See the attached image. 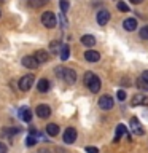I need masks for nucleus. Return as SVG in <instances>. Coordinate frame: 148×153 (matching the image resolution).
<instances>
[{"mask_svg": "<svg viewBox=\"0 0 148 153\" xmlns=\"http://www.w3.org/2000/svg\"><path fill=\"white\" fill-rule=\"evenodd\" d=\"M83 80H84V85L89 88L91 93H99L100 91V85L102 83H100V78L94 74V72H86Z\"/></svg>", "mask_w": 148, "mask_h": 153, "instance_id": "nucleus-1", "label": "nucleus"}, {"mask_svg": "<svg viewBox=\"0 0 148 153\" xmlns=\"http://www.w3.org/2000/svg\"><path fill=\"white\" fill-rule=\"evenodd\" d=\"M41 24L45 26L46 29H54L56 24H57V19L54 16L53 11H45L41 14Z\"/></svg>", "mask_w": 148, "mask_h": 153, "instance_id": "nucleus-2", "label": "nucleus"}, {"mask_svg": "<svg viewBox=\"0 0 148 153\" xmlns=\"http://www.w3.org/2000/svg\"><path fill=\"white\" fill-rule=\"evenodd\" d=\"M129 126H131V131H132L134 136H143V134H145V129H143L142 123L138 121L135 117L131 118V121H129Z\"/></svg>", "mask_w": 148, "mask_h": 153, "instance_id": "nucleus-3", "label": "nucleus"}, {"mask_svg": "<svg viewBox=\"0 0 148 153\" xmlns=\"http://www.w3.org/2000/svg\"><path fill=\"white\" fill-rule=\"evenodd\" d=\"M113 97L110 94H104V96H100V99H99V107L102 108V110H110V108H113Z\"/></svg>", "mask_w": 148, "mask_h": 153, "instance_id": "nucleus-4", "label": "nucleus"}, {"mask_svg": "<svg viewBox=\"0 0 148 153\" xmlns=\"http://www.w3.org/2000/svg\"><path fill=\"white\" fill-rule=\"evenodd\" d=\"M33 85V75H24L19 80V89L21 91H29Z\"/></svg>", "mask_w": 148, "mask_h": 153, "instance_id": "nucleus-5", "label": "nucleus"}, {"mask_svg": "<svg viewBox=\"0 0 148 153\" xmlns=\"http://www.w3.org/2000/svg\"><path fill=\"white\" fill-rule=\"evenodd\" d=\"M62 80H64L67 85H73L75 81H76V74H75V70H72V69H64Z\"/></svg>", "mask_w": 148, "mask_h": 153, "instance_id": "nucleus-6", "label": "nucleus"}, {"mask_svg": "<svg viewBox=\"0 0 148 153\" xmlns=\"http://www.w3.org/2000/svg\"><path fill=\"white\" fill-rule=\"evenodd\" d=\"M22 65L26 67V69H37L38 65V61L35 59V56H24L22 57Z\"/></svg>", "mask_w": 148, "mask_h": 153, "instance_id": "nucleus-7", "label": "nucleus"}, {"mask_svg": "<svg viewBox=\"0 0 148 153\" xmlns=\"http://www.w3.org/2000/svg\"><path fill=\"white\" fill-rule=\"evenodd\" d=\"M76 140V129L75 128H67L64 132V142L65 143H73Z\"/></svg>", "mask_w": 148, "mask_h": 153, "instance_id": "nucleus-8", "label": "nucleus"}, {"mask_svg": "<svg viewBox=\"0 0 148 153\" xmlns=\"http://www.w3.org/2000/svg\"><path fill=\"white\" fill-rule=\"evenodd\" d=\"M35 113L38 115V118H48L51 115V108L45 104H40L38 107L35 108Z\"/></svg>", "mask_w": 148, "mask_h": 153, "instance_id": "nucleus-9", "label": "nucleus"}, {"mask_svg": "<svg viewBox=\"0 0 148 153\" xmlns=\"http://www.w3.org/2000/svg\"><path fill=\"white\" fill-rule=\"evenodd\" d=\"M110 21V11L107 10H100L97 13V24L99 26H107V22Z\"/></svg>", "mask_w": 148, "mask_h": 153, "instance_id": "nucleus-10", "label": "nucleus"}, {"mask_svg": "<svg viewBox=\"0 0 148 153\" xmlns=\"http://www.w3.org/2000/svg\"><path fill=\"white\" fill-rule=\"evenodd\" d=\"M134 107H138V105H148V97L145 94H135L132 97V102H131Z\"/></svg>", "mask_w": 148, "mask_h": 153, "instance_id": "nucleus-11", "label": "nucleus"}, {"mask_svg": "<svg viewBox=\"0 0 148 153\" xmlns=\"http://www.w3.org/2000/svg\"><path fill=\"white\" fill-rule=\"evenodd\" d=\"M84 59L88 62H97L100 59V53L95 50H88V51H84Z\"/></svg>", "mask_w": 148, "mask_h": 153, "instance_id": "nucleus-12", "label": "nucleus"}, {"mask_svg": "<svg viewBox=\"0 0 148 153\" xmlns=\"http://www.w3.org/2000/svg\"><path fill=\"white\" fill-rule=\"evenodd\" d=\"M126 136L127 139H131L129 137V134H127V128L124 126V124H118L116 126V134H115V142H119V139Z\"/></svg>", "mask_w": 148, "mask_h": 153, "instance_id": "nucleus-13", "label": "nucleus"}, {"mask_svg": "<svg viewBox=\"0 0 148 153\" xmlns=\"http://www.w3.org/2000/svg\"><path fill=\"white\" fill-rule=\"evenodd\" d=\"M123 27L126 29L127 32H134L137 29V19H134V18L124 19V21H123Z\"/></svg>", "mask_w": 148, "mask_h": 153, "instance_id": "nucleus-14", "label": "nucleus"}, {"mask_svg": "<svg viewBox=\"0 0 148 153\" xmlns=\"http://www.w3.org/2000/svg\"><path fill=\"white\" fill-rule=\"evenodd\" d=\"M19 118H21L22 121H26V123L30 121V120H32L30 108H29V107H21V110H19Z\"/></svg>", "mask_w": 148, "mask_h": 153, "instance_id": "nucleus-15", "label": "nucleus"}, {"mask_svg": "<svg viewBox=\"0 0 148 153\" xmlns=\"http://www.w3.org/2000/svg\"><path fill=\"white\" fill-rule=\"evenodd\" d=\"M35 59L38 61V64H45V62L50 61V54H48L45 50H38L35 53Z\"/></svg>", "mask_w": 148, "mask_h": 153, "instance_id": "nucleus-16", "label": "nucleus"}, {"mask_svg": "<svg viewBox=\"0 0 148 153\" xmlns=\"http://www.w3.org/2000/svg\"><path fill=\"white\" fill-rule=\"evenodd\" d=\"M38 139H41L40 134H38L37 131H30V134H29L27 139H26V140H27L26 143H27L29 147H32V145H35V143L38 142Z\"/></svg>", "mask_w": 148, "mask_h": 153, "instance_id": "nucleus-17", "label": "nucleus"}, {"mask_svg": "<svg viewBox=\"0 0 148 153\" xmlns=\"http://www.w3.org/2000/svg\"><path fill=\"white\" fill-rule=\"evenodd\" d=\"M50 81H48L46 78H43V80H40L38 81V85H37V89L40 91V93H48L50 91Z\"/></svg>", "mask_w": 148, "mask_h": 153, "instance_id": "nucleus-18", "label": "nucleus"}, {"mask_svg": "<svg viewBox=\"0 0 148 153\" xmlns=\"http://www.w3.org/2000/svg\"><path fill=\"white\" fill-rule=\"evenodd\" d=\"M46 134H48V136H51V137H56L57 134H59V126L54 124V123H50L46 126Z\"/></svg>", "mask_w": 148, "mask_h": 153, "instance_id": "nucleus-19", "label": "nucleus"}, {"mask_svg": "<svg viewBox=\"0 0 148 153\" xmlns=\"http://www.w3.org/2000/svg\"><path fill=\"white\" fill-rule=\"evenodd\" d=\"M81 43H83V45L84 46H94L95 45V38H94V35H89V33H88V35H83V37H81Z\"/></svg>", "mask_w": 148, "mask_h": 153, "instance_id": "nucleus-20", "label": "nucleus"}, {"mask_svg": "<svg viewBox=\"0 0 148 153\" xmlns=\"http://www.w3.org/2000/svg\"><path fill=\"white\" fill-rule=\"evenodd\" d=\"M61 48H62V45L59 43V40H54V42L50 43V51L53 53V54H59V53H61Z\"/></svg>", "mask_w": 148, "mask_h": 153, "instance_id": "nucleus-21", "label": "nucleus"}, {"mask_svg": "<svg viewBox=\"0 0 148 153\" xmlns=\"http://www.w3.org/2000/svg\"><path fill=\"white\" fill-rule=\"evenodd\" d=\"M59 54H61V59H62V61H67V59H69V54H70V48H69V45H62Z\"/></svg>", "mask_w": 148, "mask_h": 153, "instance_id": "nucleus-22", "label": "nucleus"}, {"mask_svg": "<svg viewBox=\"0 0 148 153\" xmlns=\"http://www.w3.org/2000/svg\"><path fill=\"white\" fill-rule=\"evenodd\" d=\"M137 86H138V89L148 91V83H147V81H143L142 78H138V80H137Z\"/></svg>", "mask_w": 148, "mask_h": 153, "instance_id": "nucleus-23", "label": "nucleus"}, {"mask_svg": "<svg viewBox=\"0 0 148 153\" xmlns=\"http://www.w3.org/2000/svg\"><path fill=\"white\" fill-rule=\"evenodd\" d=\"M140 38H143V40H148V26H143L140 29Z\"/></svg>", "mask_w": 148, "mask_h": 153, "instance_id": "nucleus-24", "label": "nucleus"}, {"mask_svg": "<svg viewBox=\"0 0 148 153\" xmlns=\"http://www.w3.org/2000/svg\"><path fill=\"white\" fill-rule=\"evenodd\" d=\"M116 7H118V10H119V11H129V7H127V5L126 3H124V2H118V5H116Z\"/></svg>", "mask_w": 148, "mask_h": 153, "instance_id": "nucleus-25", "label": "nucleus"}, {"mask_svg": "<svg viewBox=\"0 0 148 153\" xmlns=\"http://www.w3.org/2000/svg\"><path fill=\"white\" fill-rule=\"evenodd\" d=\"M61 10L62 13H67V10H69V2L67 0H61Z\"/></svg>", "mask_w": 148, "mask_h": 153, "instance_id": "nucleus-26", "label": "nucleus"}, {"mask_svg": "<svg viewBox=\"0 0 148 153\" xmlns=\"http://www.w3.org/2000/svg\"><path fill=\"white\" fill-rule=\"evenodd\" d=\"M48 2V0H32V5L33 7H43Z\"/></svg>", "mask_w": 148, "mask_h": 153, "instance_id": "nucleus-27", "label": "nucleus"}, {"mask_svg": "<svg viewBox=\"0 0 148 153\" xmlns=\"http://www.w3.org/2000/svg\"><path fill=\"white\" fill-rule=\"evenodd\" d=\"M118 99H119V100H124V99H126V91L119 89V91H118Z\"/></svg>", "mask_w": 148, "mask_h": 153, "instance_id": "nucleus-28", "label": "nucleus"}, {"mask_svg": "<svg viewBox=\"0 0 148 153\" xmlns=\"http://www.w3.org/2000/svg\"><path fill=\"white\" fill-rule=\"evenodd\" d=\"M86 153H99V148H95V147H86Z\"/></svg>", "mask_w": 148, "mask_h": 153, "instance_id": "nucleus-29", "label": "nucleus"}, {"mask_svg": "<svg viewBox=\"0 0 148 153\" xmlns=\"http://www.w3.org/2000/svg\"><path fill=\"white\" fill-rule=\"evenodd\" d=\"M8 152V148H7V145H5L3 142H0V153H7Z\"/></svg>", "mask_w": 148, "mask_h": 153, "instance_id": "nucleus-30", "label": "nucleus"}, {"mask_svg": "<svg viewBox=\"0 0 148 153\" xmlns=\"http://www.w3.org/2000/svg\"><path fill=\"white\" fill-rule=\"evenodd\" d=\"M140 78H142L143 81H147V83H148V70H145V72H143V74H142V76H140Z\"/></svg>", "mask_w": 148, "mask_h": 153, "instance_id": "nucleus-31", "label": "nucleus"}, {"mask_svg": "<svg viewBox=\"0 0 148 153\" xmlns=\"http://www.w3.org/2000/svg\"><path fill=\"white\" fill-rule=\"evenodd\" d=\"M129 2H131V3H134V5H138V3H142L143 0H129Z\"/></svg>", "mask_w": 148, "mask_h": 153, "instance_id": "nucleus-32", "label": "nucleus"}, {"mask_svg": "<svg viewBox=\"0 0 148 153\" xmlns=\"http://www.w3.org/2000/svg\"><path fill=\"white\" fill-rule=\"evenodd\" d=\"M40 153H50V152H48V150H41Z\"/></svg>", "mask_w": 148, "mask_h": 153, "instance_id": "nucleus-33", "label": "nucleus"}, {"mask_svg": "<svg viewBox=\"0 0 148 153\" xmlns=\"http://www.w3.org/2000/svg\"><path fill=\"white\" fill-rule=\"evenodd\" d=\"M3 2H5V0H0V3H3Z\"/></svg>", "mask_w": 148, "mask_h": 153, "instance_id": "nucleus-34", "label": "nucleus"}, {"mask_svg": "<svg viewBox=\"0 0 148 153\" xmlns=\"http://www.w3.org/2000/svg\"><path fill=\"white\" fill-rule=\"evenodd\" d=\"M0 16H2V13H0Z\"/></svg>", "mask_w": 148, "mask_h": 153, "instance_id": "nucleus-35", "label": "nucleus"}]
</instances>
